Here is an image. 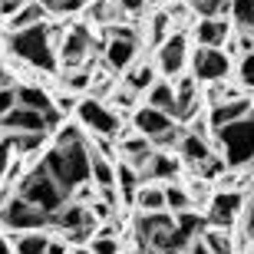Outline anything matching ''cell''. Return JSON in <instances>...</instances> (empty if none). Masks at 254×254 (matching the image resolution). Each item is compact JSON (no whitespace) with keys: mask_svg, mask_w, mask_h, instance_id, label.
I'll return each instance as SVG.
<instances>
[{"mask_svg":"<svg viewBox=\"0 0 254 254\" xmlns=\"http://www.w3.org/2000/svg\"><path fill=\"white\" fill-rule=\"evenodd\" d=\"M195 40H198V47H218V50H221L228 40H231V23H228L225 17H205V20H198Z\"/></svg>","mask_w":254,"mask_h":254,"instance_id":"2e32d148","label":"cell"},{"mask_svg":"<svg viewBox=\"0 0 254 254\" xmlns=\"http://www.w3.org/2000/svg\"><path fill=\"white\" fill-rule=\"evenodd\" d=\"M0 126L10 132H33V135H43L50 132V123H47V113H37V109H27V106H17V109H10Z\"/></svg>","mask_w":254,"mask_h":254,"instance_id":"4fadbf2b","label":"cell"},{"mask_svg":"<svg viewBox=\"0 0 254 254\" xmlns=\"http://www.w3.org/2000/svg\"><path fill=\"white\" fill-rule=\"evenodd\" d=\"M182 169V162L175 159V155H169V152H152L149 162H145V169L139 172L142 179H175Z\"/></svg>","mask_w":254,"mask_h":254,"instance_id":"ac0fdd59","label":"cell"},{"mask_svg":"<svg viewBox=\"0 0 254 254\" xmlns=\"http://www.w3.org/2000/svg\"><path fill=\"white\" fill-rule=\"evenodd\" d=\"M89 251L93 254H119V241H116V235H109V231H99V235L93 238Z\"/></svg>","mask_w":254,"mask_h":254,"instance_id":"836d02e7","label":"cell"},{"mask_svg":"<svg viewBox=\"0 0 254 254\" xmlns=\"http://www.w3.org/2000/svg\"><path fill=\"white\" fill-rule=\"evenodd\" d=\"M10 155H13V149L7 145V139H0V175H7V169H10Z\"/></svg>","mask_w":254,"mask_h":254,"instance_id":"b9f144b4","label":"cell"},{"mask_svg":"<svg viewBox=\"0 0 254 254\" xmlns=\"http://www.w3.org/2000/svg\"><path fill=\"white\" fill-rule=\"evenodd\" d=\"M0 254H13V251H10V245L3 241V238H0Z\"/></svg>","mask_w":254,"mask_h":254,"instance_id":"7dc6e473","label":"cell"},{"mask_svg":"<svg viewBox=\"0 0 254 254\" xmlns=\"http://www.w3.org/2000/svg\"><path fill=\"white\" fill-rule=\"evenodd\" d=\"M231 23L238 30H254V0H231Z\"/></svg>","mask_w":254,"mask_h":254,"instance_id":"4316f807","label":"cell"},{"mask_svg":"<svg viewBox=\"0 0 254 254\" xmlns=\"http://www.w3.org/2000/svg\"><path fill=\"white\" fill-rule=\"evenodd\" d=\"M93 152V149H89ZM93 182L99 185V189H116V165L113 159H106V155H99V152H93Z\"/></svg>","mask_w":254,"mask_h":254,"instance_id":"cb8c5ba5","label":"cell"},{"mask_svg":"<svg viewBox=\"0 0 254 254\" xmlns=\"http://www.w3.org/2000/svg\"><path fill=\"white\" fill-rule=\"evenodd\" d=\"M113 3L126 13H142V7H145V0H113Z\"/></svg>","mask_w":254,"mask_h":254,"instance_id":"7bdbcfd3","label":"cell"},{"mask_svg":"<svg viewBox=\"0 0 254 254\" xmlns=\"http://www.w3.org/2000/svg\"><path fill=\"white\" fill-rule=\"evenodd\" d=\"M40 142H43V135H33V132H10L7 135V145L13 152H33L40 149Z\"/></svg>","mask_w":254,"mask_h":254,"instance_id":"4dcf8cb0","label":"cell"},{"mask_svg":"<svg viewBox=\"0 0 254 254\" xmlns=\"http://www.w3.org/2000/svg\"><path fill=\"white\" fill-rule=\"evenodd\" d=\"M57 37H60V30L47 27V23H37V27L10 33L7 50L17 60H23L27 66H33V69L53 73V69H57V47H53V40Z\"/></svg>","mask_w":254,"mask_h":254,"instance_id":"7a4b0ae2","label":"cell"},{"mask_svg":"<svg viewBox=\"0 0 254 254\" xmlns=\"http://www.w3.org/2000/svg\"><path fill=\"white\" fill-rule=\"evenodd\" d=\"M132 129L139 135H145V139H152V145H175L182 139L175 119L169 113L155 109V106H139L132 113Z\"/></svg>","mask_w":254,"mask_h":254,"instance_id":"5b68a950","label":"cell"},{"mask_svg":"<svg viewBox=\"0 0 254 254\" xmlns=\"http://www.w3.org/2000/svg\"><path fill=\"white\" fill-rule=\"evenodd\" d=\"M155 66L169 79L182 76V69L189 66V37L185 33H169L165 43H159V50H155Z\"/></svg>","mask_w":254,"mask_h":254,"instance_id":"8fae6325","label":"cell"},{"mask_svg":"<svg viewBox=\"0 0 254 254\" xmlns=\"http://www.w3.org/2000/svg\"><path fill=\"white\" fill-rule=\"evenodd\" d=\"M0 221H3L7 228H13V231H43V228L50 225V215L40 211L37 205H30L27 198L13 195L10 201H3V208H0Z\"/></svg>","mask_w":254,"mask_h":254,"instance_id":"52a82bcc","label":"cell"},{"mask_svg":"<svg viewBox=\"0 0 254 254\" xmlns=\"http://www.w3.org/2000/svg\"><path fill=\"white\" fill-rule=\"evenodd\" d=\"M191 76L198 83H221L231 76V57L218 47H198L191 57Z\"/></svg>","mask_w":254,"mask_h":254,"instance_id":"9c48e42d","label":"cell"},{"mask_svg":"<svg viewBox=\"0 0 254 254\" xmlns=\"http://www.w3.org/2000/svg\"><path fill=\"white\" fill-rule=\"evenodd\" d=\"M40 3L47 7V13H60V17H69L86 7V0H40Z\"/></svg>","mask_w":254,"mask_h":254,"instance_id":"1f68e13d","label":"cell"},{"mask_svg":"<svg viewBox=\"0 0 254 254\" xmlns=\"http://www.w3.org/2000/svg\"><path fill=\"white\" fill-rule=\"evenodd\" d=\"M66 254H93L89 248H73V251H66Z\"/></svg>","mask_w":254,"mask_h":254,"instance_id":"c3c4849f","label":"cell"},{"mask_svg":"<svg viewBox=\"0 0 254 254\" xmlns=\"http://www.w3.org/2000/svg\"><path fill=\"white\" fill-rule=\"evenodd\" d=\"M169 23H172V17L169 13H155L152 17V27H149V40L159 47V43H165V37H169Z\"/></svg>","mask_w":254,"mask_h":254,"instance_id":"d6a6232c","label":"cell"},{"mask_svg":"<svg viewBox=\"0 0 254 254\" xmlns=\"http://www.w3.org/2000/svg\"><path fill=\"white\" fill-rule=\"evenodd\" d=\"M241 211H245V195L235 189H221L218 195L208 198V225L211 228H225L228 231Z\"/></svg>","mask_w":254,"mask_h":254,"instance_id":"30bf717a","label":"cell"},{"mask_svg":"<svg viewBox=\"0 0 254 254\" xmlns=\"http://www.w3.org/2000/svg\"><path fill=\"white\" fill-rule=\"evenodd\" d=\"M40 165L53 175V182L66 195H76L79 185L93 182V152H89V142H83V145H53L43 155Z\"/></svg>","mask_w":254,"mask_h":254,"instance_id":"6da1fadb","label":"cell"},{"mask_svg":"<svg viewBox=\"0 0 254 254\" xmlns=\"http://www.w3.org/2000/svg\"><path fill=\"white\" fill-rule=\"evenodd\" d=\"M155 73H159V66H152V63H132L126 69V86H129L132 93H149L152 86L159 83Z\"/></svg>","mask_w":254,"mask_h":254,"instance_id":"d6986e66","label":"cell"},{"mask_svg":"<svg viewBox=\"0 0 254 254\" xmlns=\"http://www.w3.org/2000/svg\"><path fill=\"white\" fill-rule=\"evenodd\" d=\"M76 106H79V99H76V93H63V96L57 99V109H60V113H73Z\"/></svg>","mask_w":254,"mask_h":254,"instance_id":"60d3db41","label":"cell"},{"mask_svg":"<svg viewBox=\"0 0 254 254\" xmlns=\"http://www.w3.org/2000/svg\"><path fill=\"white\" fill-rule=\"evenodd\" d=\"M63 86H66V93H79V89H89V86H93V76L83 73V69H76V73H69L63 79Z\"/></svg>","mask_w":254,"mask_h":254,"instance_id":"8d00e7d4","label":"cell"},{"mask_svg":"<svg viewBox=\"0 0 254 254\" xmlns=\"http://www.w3.org/2000/svg\"><path fill=\"white\" fill-rule=\"evenodd\" d=\"M189 7L201 20L205 17H225V13H231V0H189Z\"/></svg>","mask_w":254,"mask_h":254,"instance_id":"83f0119b","label":"cell"},{"mask_svg":"<svg viewBox=\"0 0 254 254\" xmlns=\"http://www.w3.org/2000/svg\"><path fill=\"white\" fill-rule=\"evenodd\" d=\"M201 238H205V245L211 254H231V238L225 235V228H205Z\"/></svg>","mask_w":254,"mask_h":254,"instance_id":"f1b7e54d","label":"cell"},{"mask_svg":"<svg viewBox=\"0 0 254 254\" xmlns=\"http://www.w3.org/2000/svg\"><path fill=\"white\" fill-rule=\"evenodd\" d=\"M215 142L221 145V152H225L228 169H245V165H251L254 162V109L245 119L218 129Z\"/></svg>","mask_w":254,"mask_h":254,"instance_id":"277c9868","label":"cell"},{"mask_svg":"<svg viewBox=\"0 0 254 254\" xmlns=\"http://www.w3.org/2000/svg\"><path fill=\"white\" fill-rule=\"evenodd\" d=\"M185 254H211L208 251V245H205V238H195L189 248H185Z\"/></svg>","mask_w":254,"mask_h":254,"instance_id":"ee69618b","label":"cell"},{"mask_svg":"<svg viewBox=\"0 0 254 254\" xmlns=\"http://www.w3.org/2000/svg\"><path fill=\"white\" fill-rule=\"evenodd\" d=\"M103 57L113 73H126L139 57V37L129 27H109V43H106Z\"/></svg>","mask_w":254,"mask_h":254,"instance_id":"ba28073f","label":"cell"},{"mask_svg":"<svg viewBox=\"0 0 254 254\" xmlns=\"http://www.w3.org/2000/svg\"><path fill=\"white\" fill-rule=\"evenodd\" d=\"M17 195H20V198H27L30 205H37L40 211H47V215H50V225H53V215H57V211L66 205V201H69V195H66V191L60 189L57 182H53V175H50L43 165L30 169L27 175L20 179Z\"/></svg>","mask_w":254,"mask_h":254,"instance_id":"3957f363","label":"cell"},{"mask_svg":"<svg viewBox=\"0 0 254 254\" xmlns=\"http://www.w3.org/2000/svg\"><path fill=\"white\" fill-rule=\"evenodd\" d=\"M142 254H175V251H155V248H149V251H142Z\"/></svg>","mask_w":254,"mask_h":254,"instance_id":"681fc988","label":"cell"},{"mask_svg":"<svg viewBox=\"0 0 254 254\" xmlns=\"http://www.w3.org/2000/svg\"><path fill=\"white\" fill-rule=\"evenodd\" d=\"M135 208L139 211H165V189L162 185H142L135 195Z\"/></svg>","mask_w":254,"mask_h":254,"instance_id":"d4e9b609","label":"cell"},{"mask_svg":"<svg viewBox=\"0 0 254 254\" xmlns=\"http://www.w3.org/2000/svg\"><path fill=\"white\" fill-rule=\"evenodd\" d=\"M17 86H10V89H0V119L10 113V109H17Z\"/></svg>","mask_w":254,"mask_h":254,"instance_id":"74e56055","label":"cell"},{"mask_svg":"<svg viewBox=\"0 0 254 254\" xmlns=\"http://www.w3.org/2000/svg\"><path fill=\"white\" fill-rule=\"evenodd\" d=\"M245 228H248V235H254V201L245 205Z\"/></svg>","mask_w":254,"mask_h":254,"instance_id":"f6af8a7d","label":"cell"},{"mask_svg":"<svg viewBox=\"0 0 254 254\" xmlns=\"http://www.w3.org/2000/svg\"><path fill=\"white\" fill-rule=\"evenodd\" d=\"M76 119H79L83 129L93 132V135H103V139H116V135H123V123H119V116H116L103 99H96V96L79 99V106H76Z\"/></svg>","mask_w":254,"mask_h":254,"instance_id":"8992f818","label":"cell"},{"mask_svg":"<svg viewBox=\"0 0 254 254\" xmlns=\"http://www.w3.org/2000/svg\"><path fill=\"white\" fill-rule=\"evenodd\" d=\"M10 86H13V76L7 69H0V89H10Z\"/></svg>","mask_w":254,"mask_h":254,"instance_id":"bcb514c9","label":"cell"},{"mask_svg":"<svg viewBox=\"0 0 254 254\" xmlns=\"http://www.w3.org/2000/svg\"><path fill=\"white\" fill-rule=\"evenodd\" d=\"M251 109H254V99H248V96H235V99L215 103V106H211V113H208V129H215V132L225 129V126L245 119Z\"/></svg>","mask_w":254,"mask_h":254,"instance_id":"7c38bea8","label":"cell"},{"mask_svg":"<svg viewBox=\"0 0 254 254\" xmlns=\"http://www.w3.org/2000/svg\"><path fill=\"white\" fill-rule=\"evenodd\" d=\"M198 116V79L195 76H182L179 86H175V109H172V119L175 123H189Z\"/></svg>","mask_w":254,"mask_h":254,"instance_id":"5bb4252c","label":"cell"},{"mask_svg":"<svg viewBox=\"0 0 254 254\" xmlns=\"http://www.w3.org/2000/svg\"><path fill=\"white\" fill-rule=\"evenodd\" d=\"M17 103L27 106V109H37V113H50V109H57V103H53L43 89H37V86H17Z\"/></svg>","mask_w":254,"mask_h":254,"instance_id":"7402d4cb","label":"cell"},{"mask_svg":"<svg viewBox=\"0 0 254 254\" xmlns=\"http://www.w3.org/2000/svg\"><path fill=\"white\" fill-rule=\"evenodd\" d=\"M86 135L79 126H63V129L57 132V145H83Z\"/></svg>","mask_w":254,"mask_h":254,"instance_id":"d590c367","label":"cell"},{"mask_svg":"<svg viewBox=\"0 0 254 254\" xmlns=\"http://www.w3.org/2000/svg\"><path fill=\"white\" fill-rule=\"evenodd\" d=\"M89 47H93V37H89V30L76 23L69 33H63V63H66V66L83 63L86 53H89Z\"/></svg>","mask_w":254,"mask_h":254,"instance_id":"e0dca14e","label":"cell"},{"mask_svg":"<svg viewBox=\"0 0 254 254\" xmlns=\"http://www.w3.org/2000/svg\"><path fill=\"white\" fill-rule=\"evenodd\" d=\"M179 155L185 162H189L191 169H201L215 152H211V142H208V135H198V132H182V139H179Z\"/></svg>","mask_w":254,"mask_h":254,"instance_id":"9a60e30c","label":"cell"},{"mask_svg":"<svg viewBox=\"0 0 254 254\" xmlns=\"http://www.w3.org/2000/svg\"><path fill=\"white\" fill-rule=\"evenodd\" d=\"M165 208H169V211H189L191 195L182 189V185H169V189H165Z\"/></svg>","mask_w":254,"mask_h":254,"instance_id":"f546056e","label":"cell"},{"mask_svg":"<svg viewBox=\"0 0 254 254\" xmlns=\"http://www.w3.org/2000/svg\"><path fill=\"white\" fill-rule=\"evenodd\" d=\"M145 106H155V109H162V113L172 116V109H175V86H172V83H155L149 89Z\"/></svg>","mask_w":254,"mask_h":254,"instance_id":"484cf974","label":"cell"},{"mask_svg":"<svg viewBox=\"0 0 254 254\" xmlns=\"http://www.w3.org/2000/svg\"><path fill=\"white\" fill-rule=\"evenodd\" d=\"M50 248V235L43 231H27V235L13 238V254H47Z\"/></svg>","mask_w":254,"mask_h":254,"instance_id":"603a6c76","label":"cell"},{"mask_svg":"<svg viewBox=\"0 0 254 254\" xmlns=\"http://www.w3.org/2000/svg\"><path fill=\"white\" fill-rule=\"evenodd\" d=\"M135 99H139V93H132L129 86H123V89H116V103L123 106V109H135Z\"/></svg>","mask_w":254,"mask_h":254,"instance_id":"ab89813d","label":"cell"},{"mask_svg":"<svg viewBox=\"0 0 254 254\" xmlns=\"http://www.w3.org/2000/svg\"><path fill=\"white\" fill-rule=\"evenodd\" d=\"M238 86L254 89V53H245L241 63H238Z\"/></svg>","mask_w":254,"mask_h":254,"instance_id":"e575fe53","label":"cell"},{"mask_svg":"<svg viewBox=\"0 0 254 254\" xmlns=\"http://www.w3.org/2000/svg\"><path fill=\"white\" fill-rule=\"evenodd\" d=\"M23 7H27V0H0V17L10 20V17H17Z\"/></svg>","mask_w":254,"mask_h":254,"instance_id":"f35d334b","label":"cell"},{"mask_svg":"<svg viewBox=\"0 0 254 254\" xmlns=\"http://www.w3.org/2000/svg\"><path fill=\"white\" fill-rule=\"evenodd\" d=\"M47 20V7L40 3V0H27V7L20 10L17 17H10L7 30L10 33H17V30H27V27H37V23H43Z\"/></svg>","mask_w":254,"mask_h":254,"instance_id":"ffe728a7","label":"cell"},{"mask_svg":"<svg viewBox=\"0 0 254 254\" xmlns=\"http://www.w3.org/2000/svg\"><path fill=\"white\" fill-rule=\"evenodd\" d=\"M139 182H142V175L132 169L129 162H119V165H116V185H119L126 201H135V195H139V189H142Z\"/></svg>","mask_w":254,"mask_h":254,"instance_id":"44dd1931","label":"cell"}]
</instances>
